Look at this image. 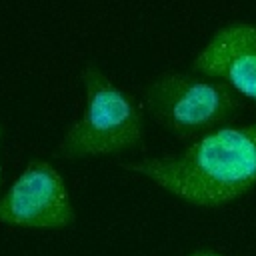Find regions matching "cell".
Masks as SVG:
<instances>
[{
	"instance_id": "obj_4",
	"label": "cell",
	"mask_w": 256,
	"mask_h": 256,
	"mask_svg": "<svg viewBox=\"0 0 256 256\" xmlns=\"http://www.w3.org/2000/svg\"><path fill=\"white\" fill-rule=\"evenodd\" d=\"M76 212L60 170L32 158L0 194V224L38 230H60L74 224Z\"/></svg>"
},
{
	"instance_id": "obj_5",
	"label": "cell",
	"mask_w": 256,
	"mask_h": 256,
	"mask_svg": "<svg viewBox=\"0 0 256 256\" xmlns=\"http://www.w3.org/2000/svg\"><path fill=\"white\" fill-rule=\"evenodd\" d=\"M192 70L256 102V22L234 20L218 28L192 60Z\"/></svg>"
},
{
	"instance_id": "obj_7",
	"label": "cell",
	"mask_w": 256,
	"mask_h": 256,
	"mask_svg": "<svg viewBox=\"0 0 256 256\" xmlns=\"http://www.w3.org/2000/svg\"><path fill=\"white\" fill-rule=\"evenodd\" d=\"M0 140H2V124H0ZM0 186H2V164H0Z\"/></svg>"
},
{
	"instance_id": "obj_2",
	"label": "cell",
	"mask_w": 256,
	"mask_h": 256,
	"mask_svg": "<svg viewBox=\"0 0 256 256\" xmlns=\"http://www.w3.org/2000/svg\"><path fill=\"white\" fill-rule=\"evenodd\" d=\"M84 88L82 114L66 128L58 154L68 160L120 154L144 142V112L116 86L100 66L86 62L80 70Z\"/></svg>"
},
{
	"instance_id": "obj_6",
	"label": "cell",
	"mask_w": 256,
	"mask_h": 256,
	"mask_svg": "<svg viewBox=\"0 0 256 256\" xmlns=\"http://www.w3.org/2000/svg\"><path fill=\"white\" fill-rule=\"evenodd\" d=\"M188 256H224V254L214 252V250H194V252L188 254Z\"/></svg>"
},
{
	"instance_id": "obj_3",
	"label": "cell",
	"mask_w": 256,
	"mask_h": 256,
	"mask_svg": "<svg viewBox=\"0 0 256 256\" xmlns=\"http://www.w3.org/2000/svg\"><path fill=\"white\" fill-rule=\"evenodd\" d=\"M144 100L150 116L178 138H200L222 128L240 108V94L226 82L180 70L154 76Z\"/></svg>"
},
{
	"instance_id": "obj_1",
	"label": "cell",
	"mask_w": 256,
	"mask_h": 256,
	"mask_svg": "<svg viewBox=\"0 0 256 256\" xmlns=\"http://www.w3.org/2000/svg\"><path fill=\"white\" fill-rule=\"evenodd\" d=\"M168 194L204 208L224 206L256 184V120L216 128L178 154L124 164Z\"/></svg>"
}]
</instances>
